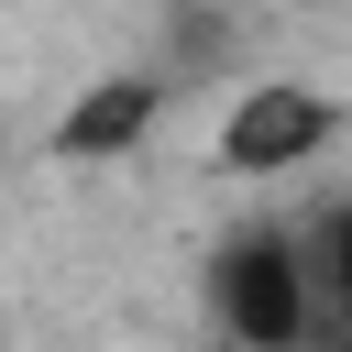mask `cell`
<instances>
[{
    "label": "cell",
    "mask_w": 352,
    "mask_h": 352,
    "mask_svg": "<svg viewBox=\"0 0 352 352\" xmlns=\"http://www.w3.org/2000/svg\"><path fill=\"white\" fill-rule=\"evenodd\" d=\"M308 297H319V330L352 341V209H330L308 231Z\"/></svg>",
    "instance_id": "4"
},
{
    "label": "cell",
    "mask_w": 352,
    "mask_h": 352,
    "mask_svg": "<svg viewBox=\"0 0 352 352\" xmlns=\"http://www.w3.org/2000/svg\"><path fill=\"white\" fill-rule=\"evenodd\" d=\"M154 121H165V77H154V66H121V77L77 88V99L55 110L44 154H55V165H110V154H143Z\"/></svg>",
    "instance_id": "3"
},
{
    "label": "cell",
    "mask_w": 352,
    "mask_h": 352,
    "mask_svg": "<svg viewBox=\"0 0 352 352\" xmlns=\"http://www.w3.org/2000/svg\"><path fill=\"white\" fill-rule=\"evenodd\" d=\"M209 319H220V341H242V352H286V341H308L319 330V297H308V231H231L220 253H209Z\"/></svg>",
    "instance_id": "1"
},
{
    "label": "cell",
    "mask_w": 352,
    "mask_h": 352,
    "mask_svg": "<svg viewBox=\"0 0 352 352\" xmlns=\"http://www.w3.org/2000/svg\"><path fill=\"white\" fill-rule=\"evenodd\" d=\"M330 143H341V99L308 88V77H264V88H242L220 110V165L231 176H297Z\"/></svg>",
    "instance_id": "2"
}]
</instances>
